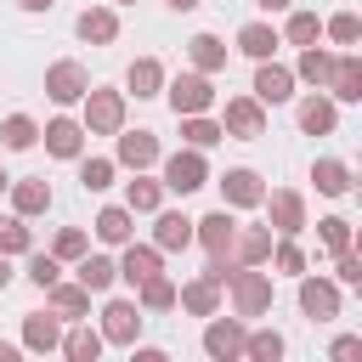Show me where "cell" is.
<instances>
[{"mask_svg": "<svg viewBox=\"0 0 362 362\" xmlns=\"http://www.w3.org/2000/svg\"><path fill=\"white\" fill-rule=\"evenodd\" d=\"M226 288H232L238 317H266V311H272V277H266V272H255V266H232Z\"/></svg>", "mask_w": 362, "mask_h": 362, "instance_id": "1", "label": "cell"}, {"mask_svg": "<svg viewBox=\"0 0 362 362\" xmlns=\"http://www.w3.org/2000/svg\"><path fill=\"white\" fill-rule=\"evenodd\" d=\"M164 96H170V107H175V119L181 113H209V102H215V85H209V74H175L170 85H164Z\"/></svg>", "mask_w": 362, "mask_h": 362, "instance_id": "2", "label": "cell"}, {"mask_svg": "<svg viewBox=\"0 0 362 362\" xmlns=\"http://www.w3.org/2000/svg\"><path fill=\"white\" fill-rule=\"evenodd\" d=\"M119 130H124V96L85 90V136H119Z\"/></svg>", "mask_w": 362, "mask_h": 362, "instance_id": "3", "label": "cell"}, {"mask_svg": "<svg viewBox=\"0 0 362 362\" xmlns=\"http://www.w3.org/2000/svg\"><path fill=\"white\" fill-rule=\"evenodd\" d=\"M204 181H209L204 147H181V153H170V158H164V187H170V192H181V198H187V192H198Z\"/></svg>", "mask_w": 362, "mask_h": 362, "instance_id": "4", "label": "cell"}, {"mask_svg": "<svg viewBox=\"0 0 362 362\" xmlns=\"http://www.w3.org/2000/svg\"><path fill=\"white\" fill-rule=\"evenodd\" d=\"M221 130H226L232 141H255V136H266V102H255V96H232Z\"/></svg>", "mask_w": 362, "mask_h": 362, "instance_id": "5", "label": "cell"}, {"mask_svg": "<svg viewBox=\"0 0 362 362\" xmlns=\"http://www.w3.org/2000/svg\"><path fill=\"white\" fill-rule=\"evenodd\" d=\"M136 334H141L136 300H107V305H102V339H107V345H136Z\"/></svg>", "mask_w": 362, "mask_h": 362, "instance_id": "6", "label": "cell"}, {"mask_svg": "<svg viewBox=\"0 0 362 362\" xmlns=\"http://www.w3.org/2000/svg\"><path fill=\"white\" fill-rule=\"evenodd\" d=\"M243 317H209V328H204V351L215 356V362H232V356H243Z\"/></svg>", "mask_w": 362, "mask_h": 362, "instance_id": "7", "label": "cell"}, {"mask_svg": "<svg viewBox=\"0 0 362 362\" xmlns=\"http://www.w3.org/2000/svg\"><path fill=\"white\" fill-rule=\"evenodd\" d=\"M300 311H305L311 322L339 317V283H328V277H300Z\"/></svg>", "mask_w": 362, "mask_h": 362, "instance_id": "8", "label": "cell"}, {"mask_svg": "<svg viewBox=\"0 0 362 362\" xmlns=\"http://www.w3.org/2000/svg\"><path fill=\"white\" fill-rule=\"evenodd\" d=\"M85 90H90V74L79 62H51L45 68V96L51 102H79Z\"/></svg>", "mask_w": 362, "mask_h": 362, "instance_id": "9", "label": "cell"}, {"mask_svg": "<svg viewBox=\"0 0 362 362\" xmlns=\"http://www.w3.org/2000/svg\"><path fill=\"white\" fill-rule=\"evenodd\" d=\"M232 238H238V221L226 215V204H221L215 215H204V221H192V243H204L209 255H232Z\"/></svg>", "mask_w": 362, "mask_h": 362, "instance_id": "10", "label": "cell"}, {"mask_svg": "<svg viewBox=\"0 0 362 362\" xmlns=\"http://www.w3.org/2000/svg\"><path fill=\"white\" fill-rule=\"evenodd\" d=\"M288 96H294V68H283V62L266 57V62L255 68V102H272V107H277V102H288Z\"/></svg>", "mask_w": 362, "mask_h": 362, "instance_id": "11", "label": "cell"}, {"mask_svg": "<svg viewBox=\"0 0 362 362\" xmlns=\"http://www.w3.org/2000/svg\"><path fill=\"white\" fill-rule=\"evenodd\" d=\"M221 198H226V209H255V204H266V187H260L255 170H226L221 175Z\"/></svg>", "mask_w": 362, "mask_h": 362, "instance_id": "12", "label": "cell"}, {"mask_svg": "<svg viewBox=\"0 0 362 362\" xmlns=\"http://www.w3.org/2000/svg\"><path fill=\"white\" fill-rule=\"evenodd\" d=\"M328 90L334 102H362V57H334V74H328Z\"/></svg>", "mask_w": 362, "mask_h": 362, "instance_id": "13", "label": "cell"}, {"mask_svg": "<svg viewBox=\"0 0 362 362\" xmlns=\"http://www.w3.org/2000/svg\"><path fill=\"white\" fill-rule=\"evenodd\" d=\"M40 136H45L51 158H79V147H85V124H74V119H51Z\"/></svg>", "mask_w": 362, "mask_h": 362, "instance_id": "14", "label": "cell"}, {"mask_svg": "<svg viewBox=\"0 0 362 362\" xmlns=\"http://www.w3.org/2000/svg\"><path fill=\"white\" fill-rule=\"evenodd\" d=\"M119 164H130V170L158 164V136L153 130H119Z\"/></svg>", "mask_w": 362, "mask_h": 362, "instance_id": "15", "label": "cell"}, {"mask_svg": "<svg viewBox=\"0 0 362 362\" xmlns=\"http://www.w3.org/2000/svg\"><path fill=\"white\" fill-rule=\"evenodd\" d=\"M272 226H277V238H294V232L305 226V198H300L294 187L272 192Z\"/></svg>", "mask_w": 362, "mask_h": 362, "instance_id": "16", "label": "cell"}, {"mask_svg": "<svg viewBox=\"0 0 362 362\" xmlns=\"http://www.w3.org/2000/svg\"><path fill=\"white\" fill-rule=\"evenodd\" d=\"M175 300H181L192 317H215V311H221V283H215V277H192V283L175 288Z\"/></svg>", "mask_w": 362, "mask_h": 362, "instance_id": "17", "label": "cell"}, {"mask_svg": "<svg viewBox=\"0 0 362 362\" xmlns=\"http://www.w3.org/2000/svg\"><path fill=\"white\" fill-rule=\"evenodd\" d=\"M79 40H90V45H113L119 40V17L107 11V6H90V11H79Z\"/></svg>", "mask_w": 362, "mask_h": 362, "instance_id": "18", "label": "cell"}, {"mask_svg": "<svg viewBox=\"0 0 362 362\" xmlns=\"http://www.w3.org/2000/svg\"><path fill=\"white\" fill-rule=\"evenodd\" d=\"M277 45H283V34H277L272 23H243V28H238V51L255 57V62H266Z\"/></svg>", "mask_w": 362, "mask_h": 362, "instance_id": "19", "label": "cell"}, {"mask_svg": "<svg viewBox=\"0 0 362 362\" xmlns=\"http://www.w3.org/2000/svg\"><path fill=\"white\" fill-rule=\"evenodd\" d=\"M334 124H339L334 96H305V102H300V130H305V136H328Z\"/></svg>", "mask_w": 362, "mask_h": 362, "instance_id": "20", "label": "cell"}, {"mask_svg": "<svg viewBox=\"0 0 362 362\" xmlns=\"http://www.w3.org/2000/svg\"><path fill=\"white\" fill-rule=\"evenodd\" d=\"M11 209L28 221V215H45L51 209V187H45V175H34V181H11Z\"/></svg>", "mask_w": 362, "mask_h": 362, "instance_id": "21", "label": "cell"}, {"mask_svg": "<svg viewBox=\"0 0 362 362\" xmlns=\"http://www.w3.org/2000/svg\"><path fill=\"white\" fill-rule=\"evenodd\" d=\"M187 243H192V221L175 215V209H164V215L153 221V249L164 255V249H187Z\"/></svg>", "mask_w": 362, "mask_h": 362, "instance_id": "22", "label": "cell"}, {"mask_svg": "<svg viewBox=\"0 0 362 362\" xmlns=\"http://www.w3.org/2000/svg\"><path fill=\"white\" fill-rule=\"evenodd\" d=\"M79 283L90 288V294H107L113 283H119V260H107V255H79Z\"/></svg>", "mask_w": 362, "mask_h": 362, "instance_id": "23", "label": "cell"}, {"mask_svg": "<svg viewBox=\"0 0 362 362\" xmlns=\"http://www.w3.org/2000/svg\"><path fill=\"white\" fill-rule=\"evenodd\" d=\"M45 294H51V311H57V317H74V322H79V317L90 311V288H85V283H62V277H57Z\"/></svg>", "mask_w": 362, "mask_h": 362, "instance_id": "24", "label": "cell"}, {"mask_svg": "<svg viewBox=\"0 0 362 362\" xmlns=\"http://www.w3.org/2000/svg\"><path fill=\"white\" fill-rule=\"evenodd\" d=\"M232 255H238L243 266H260V260H272V226H243V232L232 238Z\"/></svg>", "mask_w": 362, "mask_h": 362, "instance_id": "25", "label": "cell"}, {"mask_svg": "<svg viewBox=\"0 0 362 362\" xmlns=\"http://www.w3.org/2000/svg\"><path fill=\"white\" fill-rule=\"evenodd\" d=\"M153 272H158V249H153V243H124L119 277H124V283L136 288V283H141V277H153Z\"/></svg>", "mask_w": 362, "mask_h": 362, "instance_id": "26", "label": "cell"}, {"mask_svg": "<svg viewBox=\"0 0 362 362\" xmlns=\"http://www.w3.org/2000/svg\"><path fill=\"white\" fill-rule=\"evenodd\" d=\"M187 57H192L198 74H221V68H226V45H221L215 34H192V40H187Z\"/></svg>", "mask_w": 362, "mask_h": 362, "instance_id": "27", "label": "cell"}, {"mask_svg": "<svg viewBox=\"0 0 362 362\" xmlns=\"http://www.w3.org/2000/svg\"><path fill=\"white\" fill-rule=\"evenodd\" d=\"M328 74H334V51H322V45H300V68H294V79H305V85H328Z\"/></svg>", "mask_w": 362, "mask_h": 362, "instance_id": "28", "label": "cell"}, {"mask_svg": "<svg viewBox=\"0 0 362 362\" xmlns=\"http://www.w3.org/2000/svg\"><path fill=\"white\" fill-rule=\"evenodd\" d=\"M124 85L136 90V102H141V96H158V90H164V68H158V57H136L130 74H124Z\"/></svg>", "mask_w": 362, "mask_h": 362, "instance_id": "29", "label": "cell"}, {"mask_svg": "<svg viewBox=\"0 0 362 362\" xmlns=\"http://www.w3.org/2000/svg\"><path fill=\"white\" fill-rule=\"evenodd\" d=\"M158 204H164V181H147V175L136 170V181L124 187V209H130V215H153Z\"/></svg>", "mask_w": 362, "mask_h": 362, "instance_id": "30", "label": "cell"}, {"mask_svg": "<svg viewBox=\"0 0 362 362\" xmlns=\"http://www.w3.org/2000/svg\"><path fill=\"white\" fill-rule=\"evenodd\" d=\"M311 181H317V192H328V198H345V192H351V170H345L339 158H317V164H311Z\"/></svg>", "mask_w": 362, "mask_h": 362, "instance_id": "31", "label": "cell"}, {"mask_svg": "<svg viewBox=\"0 0 362 362\" xmlns=\"http://www.w3.org/2000/svg\"><path fill=\"white\" fill-rule=\"evenodd\" d=\"M130 221H136V215H130L124 204H107V209L96 215V238H102V243H130V232H136Z\"/></svg>", "mask_w": 362, "mask_h": 362, "instance_id": "32", "label": "cell"}, {"mask_svg": "<svg viewBox=\"0 0 362 362\" xmlns=\"http://www.w3.org/2000/svg\"><path fill=\"white\" fill-rule=\"evenodd\" d=\"M102 345H107V339H102V328H74L57 351H62V356H74V362H96V356H102Z\"/></svg>", "mask_w": 362, "mask_h": 362, "instance_id": "33", "label": "cell"}, {"mask_svg": "<svg viewBox=\"0 0 362 362\" xmlns=\"http://www.w3.org/2000/svg\"><path fill=\"white\" fill-rule=\"evenodd\" d=\"M226 130L215 124V119H204V113H181V141L187 147H215Z\"/></svg>", "mask_w": 362, "mask_h": 362, "instance_id": "34", "label": "cell"}, {"mask_svg": "<svg viewBox=\"0 0 362 362\" xmlns=\"http://www.w3.org/2000/svg\"><path fill=\"white\" fill-rule=\"evenodd\" d=\"M136 288H141V311H170V305H175V283H170L164 272H153V277H141Z\"/></svg>", "mask_w": 362, "mask_h": 362, "instance_id": "35", "label": "cell"}, {"mask_svg": "<svg viewBox=\"0 0 362 362\" xmlns=\"http://www.w3.org/2000/svg\"><path fill=\"white\" fill-rule=\"evenodd\" d=\"M23 345H28V351H57V345H62L57 317H23Z\"/></svg>", "mask_w": 362, "mask_h": 362, "instance_id": "36", "label": "cell"}, {"mask_svg": "<svg viewBox=\"0 0 362 362\" xmlns=\"http://www.w3.org/2000/svg\"><path fill=\"white\" fill-rule=\"evenodd\" d=\"M0 141H6L11 153H23V147H34V141H40V124H34L28 113H11V119L0 124Z\"/></svg>", "mask_w": 362, "mask_h": 362, "instance_id": "37", "label": "cell"}, {"mask_svg": "<svg viewBox=\"0 0 362 362\" xmlns=\"http://www.w3.org/2000/svg\"><path fill=\"white\" fill-rule=\"evenodd\" d=\"M243 356H255V362H277V356H283V334H277V328H255V334H243Z\"/></svg>", "mask_w": 362, "mask_h": 362, "instance_id": "38", "label": "cell"}, {"mask_svg": "<svg viewBox=\"0 0 362 362\" xmlns=\"http://www.w3.org/2000/svg\"><path fill=\"white\" fill-rule=\"evenodd\" d=\"M283 40H288V45H317V40H322L317 11H294V17H288V28H283Z\"/></svg>", "mask_w": 362, "mask_h": 362, "instance_id": "39", "label": "cell"}, {"mask_svg": "<svg viewBox=\"0 0 362 362\" xmlns=\"http://www.w3.org/2000/svg\"><path fill=\"white\" fill-rule=\"evenodd\" d=\"M317 238H322L328 255H345L351 249V221L345 215H328V221H317Z\"/></svg>", "mask_w": 362, "mask_h": 362, "instance_id": "40", "label": "cell"}, {"mask_svg": "<svg viewBox=\"0 0 362 362\" xmlns=\"http://www.w3.org/2000/svg\"><path fill=\"white\" fill-rule=\"evenodd\" d=\"M322 34H328L334 45H356V40H362V23H356V11H334V17L322 23Z\"/></svg>", "mask_w": 362, "mask_h": 362, "instance_id": "41", "label": "cell"}, {"mask_svg": "<svg viewBox=\"0 0 362 362\" xmlns=\"http://www.w3.org/2000/svg\"><path fill=\"white\" fill-rule=\"evenodd\" d=\"M28 226H23V215H11V221H0V255H28Z\"/></svg>", "mask_w": 362, "mask_h": 362, "instance_id": "42", "label": "cell"}, {"mask_svg": "<svg viewBox=\"0 0 362 362\" xmlns=\"http://www.w3.org/2000/svg\"><path fill=\"white\" fill-rule=\"evenodd\" d=\"M79 181H85V192L113 187V158H85V164H79Z\"/></svg>", "mask_w": 362, "mask_h": 362, "instance_id": "43", "label": "cell"}, {"mask_svg": "<svg viewBox=\"0 0 362 362\" xmlns=\"http://www.w3.org/2000/svg\"><path fill=\"white\" fill-rule=\"evenodd\" d=\"M85 249H90V238H85L79 226H62V232H57V243H51V255H57V260H79Z\"/></svg>", "mask_w": 362, "mask_h": 362, "instance_id": "44", "label": "cell"}, {"mask_svg": "<svg viewBox=\"0 0 362 362\" xmlns=\"http://www.w3.org/2000/svg\"><path fill=\"white\" fill-rule=\"evenodd\" d=\"M272 260H277V272H288V277H300V272H305V249H300L294 238L272 243Z\"/></svg>", "mask_w": 362, "mask_h": 362, "instance_id": "45", "label": "cell"}, {"mask_svg": "<svg viewBox=\"0 0 362 362\" xmlns=\"http://www.w3.org/2000/svg\"><path fill=\"white\" fill-rule=\"evenodd\" d=\"M28 277L40 283V288H51L62 272H57V255H28Z\"/></svg>", "mask_w": 362, "mask_h": 362, "instance_id": "46", "label": "cell"}, {"mask_svg": "<svg viewBox=\"0 0 362 362\" xmlns=\"http://www.w3.org/2000/svg\"><path fill=\"white\" fill-rule=\"evenodd\" d=\"M334 277H339L345 288H356V283H362V260H356V255L345 249V255H339V266H334Z\"/></svg>", "mask_w": 362, "mask_h": 362, "instance_id": "47", "label": "cell"}, {"mask_svg": "<svg viewBox=\"0 0 362 362\" xmlns=\"http://www.w3.org/2000/svg\"><path fill=\"white\" fill-rule=\"evenodd\" d=\"M334 356H339V362H351V356H362V339H356V334H345V339H334Z\"/></svg>", "mask_w": 362, "mask_h": 362, "instance_id": "48", "label": "cell"}, {"mask_svg": "<svg viewBox=\"0 0 362 362\" xmlns=\"http://www.w3.org/2000/svg\"><path fill=\"white\" fill-rule=\"evenodd\" d=\"M255 6H260V11H288L294 0H255Z\"/></svg>", "mask_w": 362, "mask_h": 362, "instance_id": "49", "label": "cell"}, {"mask_svg": "<svg viewBox=\"0 0 362 362\" xmlns=\"http://www.w3.org/2000/svg\"><path fill=\"white\" fill-rule=\"evenodd\" d=\"M23 11H51V0H17Z\"/></svg>", "mask_w": 362, "mask_h": 362, "instance_id": "50", "label": "cell"}, {"mask_svg": "<svg viewBox=\"0 0 362 362\" xmlns=\"http://www.w3.org/2000/svg\"><path fill=\"white\" fill-rule=\"evenodd\" d=\"M11 283V255H0V288Z\"/></svg>", "mask_w": 362, "mask_h": 362, "instance_id": "51", "label": "cell"}, {"mask_svg": "<svg viewBox=\"0 0 362 362\" xmlns=\"http://www.w3.org/2000/svg\"><path fill=\"white\" fill-rule=\"evenodd\" d=\"M0 362H17V345H0Z\"/></svg>", "mask_w": 362, "mask_h": 362, "instance_id": "52", "label": "cell"}, {"mask_svg": "<svg viewBox=\"0 0 362 362\" xmlns=\"http://www.w3.org/2000/svg\"><path fill=\"white\" fill-rule=\"evenodd\" d=\"M170 6H175V11H192V6H198V0H170Z\"/></svg>", "mask_w": 362, "mask_h": 362, "instance_id": "53", "label": "cell"}, {"mask_svg": "<svg viewBox=\"0 0 362 362\" xmlns=\"http://www.w3.org/2000/svg\"><path fill=\"white\" fill-rule=\"evenodd\" d=\"M6 187H11V175H6V170H0V192H6Z\"/></svg>", "mask_w": 362, "mask_h": 362, "instance_id": "54", "label": "cell"}, {"mask_svg": "<svg viewBox=\"0 0 362 362\" xmlns=\"http://www.w3.org/2000/svg\"><path fill=\"white\" fill-rule=\"evenodd\" d=\"M119 6H136V0H119Z\"/></svg>", "mask_w": 362, "mask_h": 362, "instance_id": "55", "label": "cell"}]
</instances>
